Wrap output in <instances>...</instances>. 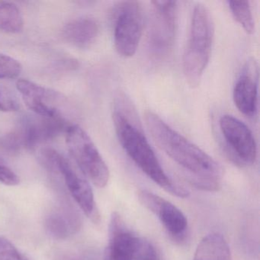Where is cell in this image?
I'll list each match as a JSON object with an SVG mask.
<instances>
[{"label":"cell","instance_id":"1","mask_svg":"<svg viewBox=\"0 0 260 260\" xmlns=\"http://www.w3.org/2000/svg\"><path fill=\"white\" fill-rule=\"evenodd\" d=\"M144 121L159 148L190 173V182L194 186L206 191L220 189L223 170L215 159L170 127L154 112L146 111Z\"/></svg>","mask_w":260,"mask_h":260},{"label":"cell","instance_id":"2","mask_svg":"<svg viewBox=\"0 0 260 260\" xmlns=\"http://www.w3.org/2000/svg\"><path fill=\"white\" fill-rule=\"evenodd\" d=\"M112 118L121 147L137 167L170 194L183 199L188 197L189 191L175 183L164 171L132 107L120 102L115 106Z\"/></svg>","mask_w":260,"mask_h":260},{"label":"cell","instance_id":"3","mask_svg":"<svg viewBox=\"0 0 260 260\" xmlns=\"http://www.w3.org/2000/svg\"><path fill=\"white\" fill-rule=\"evenodd\" d=\"M214 38L212 15L206 6L197 4L191 16L189 38L184 52L182 69L187 83L191 88L200 84L209 63Z\"/></svg>","mask_w":260,"mask_h":260},{"label":"cell","instance_id":"4","mask_svg":"<svg viewBox=\"0 0 260 260\" xmlns=\"http://www.w3.org/2000/svg\"><path fill=\"white\" fill-rule=\"evenodd\" d=\"M41 159L49 171L61 176L70 193L83 213L92 221L98 222L100 214L92 187L80 169L74 167L68 158L54 149H43L41 152Z\"/></svg>","mask_w":260,"mask_h":260},{"label":"cell","instance_id":"5","mask_svg":"<svg viewBox=\"0 0 260 260\" xmlns=\"http://www.w3.org/2000/svg\"><path fill=\"white\" fill-rule=\"evenodd\" d=\"M66 143L76 165L98 188L107 185L110 178L109 167L90 137L80 126H68Z\"/></svg>","mask_w":260,"mask_h":260},{"label":"cell","instance_id":"6","mask_svg":"<svg viewBox=\"0 0 260 260\" xmlns=\"http://www.w3.org/2000/svg\"><path fill=\"white\" fill-rule=\"evenodd\" d=\"M105 260H157L151 244L127 229L118 213L112 214Z\"/></svg>","mask_w":260,"mask_h":260},{"label":"cell","instance_id":"7","mask_svg":"<svg viewBox=\"0 0 260 260\" xmlns=\"http://www.w3.org/2000/svg\"><path fill=\"white\" fill-rule=\"evenodd\" d=\"M144 29V14L136 1L120 3L114 13V44L117 53L124 58L133 57Z\"/></svg>","mask_w":260,"mask_h":260},{"label":"cell","instance_id":"8","mask_svg":"<svg viewBox=\"0 0 260 260\" xmlns=\"http://www.w3.org/2000/svg\"><path fill=\"white\" fill-rule=\"evenodd\" d=\"M152 15L148 35L150 52L156 58H164L173 49L178 21V3L152 1Z\"/></svg>","mask_w":260,"mask_h":260},{"label":"cell","instance_id":"9","mask_svg":"<svg viewBox=\"0 0 260 260\" xmlns=\"http://www.w3.org/2000/svg\"><path fill=\"white\" fill-rule=\"evenodd\" d=\"M219 125L236 162L243 166L252 165L256 159L257 145L250 129L230 115H223Z\"/></svg>","mask_w":260,"mask_h":260},{"label":"cell","instance_id":"10","mask_svg":"<svg viewBox=\"0 0 260 260\" xmlns=\"http://www.w3.org/2000/svg\"><path fill=\"white\" fill-rule=\"evenodd\" d=\"M16 89L27 107L36 115L62 118L61 107L65 99L60 92L25 79L17 80Z\"/></svg>","mask_w":260,"mask_h":260},{"label":"cell","instance_id":"11","mask_svg":"<svg viewBox=\"0 0 260 260\" xmlns=\"http://www.w3.org/2000/svg\"><path fill=\"white\" fill-rule=\"evenodd\" d=\"M68 128L63 118L26 117L16 130L19 132L24 148L33 150L45 141L57 138Z\"/></svg>","mask_w":260,"mask_h":260},{"label":"cell","instance_id":"12","mask_svg":"<svg viewBox=\"0 0 260 260\" xmlns=\"http://www.w3.org/2000/svg\"><path fill=\"white\" fill-rule=\"evenodd\" d=\"M138 197L143 206L157 216L171 235L180 237L185 232L188 220L185 214L176 205L145 190L138 191Z\"/></svg>","mask_w":260,"mask_h":260},{"label":"cell","instance_id":"13","mask_svg":"<svg viewBox=\"0 0 260 260\" xmlns=\"http://www.w3.org/2000/svg\"><path fill=\"white\" fill-rule=\"evenodd\" d=\"M233 100L239 111L252 118L258 108V66L255 60L246 63L234 85Z\"/></svg>","mask_w":260,"mask_h":260},{"label":"cell","instance_id":"14","mask_svg":"<svg viewBox=\"0 0 260 260\" xmlns=\"http://www.w3.org/2000/svg\"><path fill=\"white\" fill-rule=\"evenodd\" d=\"M100 31V25L95 19L80 17L67 24L62 35L70 45L80 49H86L96 42Z\"/></svg>","mask_w":260,"mask_h":260},{"label":"cell","instance_id":"15","mask_svg":"<svg viewBox=\"0 0 260 260\" xmlns=\"http://www.w3.org/2000/svg\"><path fill=\"white\" fill-rule=\"evenodd\" d=\"M194 260H231L229 245L221 234H208L198 245Z\"/></svg>","mask_w":260,"mask_h":260},{"label":"cell","instance_id":"16","mask_svg":"<svg viewBox=\"0 0 260 260\" xmlns=\"http://www.w3.org/2000/svg\"><path fill=\"white\" fill-rule=\"evenodd\" d=\"M24 28V18L19 7L13 3L0 1V31L18 34Z\"/></svg>","mask_w":260,"mask_h":260},{"label":"cell","instance_id":"17","mask_svg":"<svg viewBox=\"0 0 260 260\" xmlns=\"http://www.w3.org/2000/svg\"><path fill=\"white\" fill-rule=\"evenodd\" d=\"M233 16L248 35L255 31V22L249 1H228Z\"/></svg>","mask_w":260,"mask_h":260},{"label":"cell","instance_id":"18","mask_svg":"<svg viewBox=\"0 0 260 260\" xmlns=\"http://www.w3.org/2000/svg\"><path fill=\"white\" fill-rule=\"evenodd\" d=\"M22 66L17 60L0 54V79H15L20 75Z\"/></svg>","mask_w":260,"mask_h":260},{"label":"cell","instance_id":"19","mask_svg":"<svg viewBox=\"0 0 260 260\" xmlns=\"http://www.w3.org/2000/svg\"><path fill=\"white\" fill-rule=\"evenodd\" d=\"M23 148L22 139L16 129L0 135V150L14 154L19 153Z\"/></svg>","mask_w":260,"mask_h":260},{"label":"cell","instance_id":"20","mask_svg":"<svg viewBox=\"0 0 260 260\" xmlns=\"http://www.w3.org/2000/svg\"><path fill=\"white\" fill-rule=\"evenodd\" d=\"M19 108L17 95L11 89L0 84V112H16Z\"/></svg>","mask_w":260,"mask_h":260},{"label":"cell","instance_id":"21","mask_svg":"<svg viewBox=\"0 0 260 260\" xmlns=\"http://www.w3.org/2000/svg\"><path fill=\"white\" fill-rule=\"evenodd\" d=\"M0 260H29L5 237H0Z\"/></svg>","mask_w":260,"mask_h":260},{"label":"cell","instance_id":"22","mask_svg":"<svg viewBox=\"0 0 260 260\" xmlns=\"http://www.w3.org/2000/svg\"><path fill=\"white\" fill-rule=\"evenodd\" d=\"M20 182L18 175L10 167L0 162V182L6 185H17Z\"/></svg>","mask_w":260,"mask_h":260},{"label":"cell","instance_id":"23","mask_svg":"<svg viewBox=\"0 0 260 260\" xmlns=\"http://www.w3.org/2000/svg\"><path fill=\"white\" fill-rule=\"evenodd\" d=\"M48 223L49 224V230H51V232L54 235L58 236L60 237L67 236L68 228H67L66 223L61 219L59 217L51 218Z\"/></svg>","mask_w":260,"mask_h":260}]
</instances>
